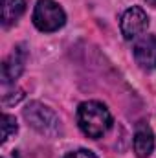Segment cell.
<instances>
[{
  "mask_svg": "<svg viewBox=\"0 0 156 158\" xmlns=\"http://www.w3.org/2000/svg\"><path fill=\"white\" fill-rule=\"evenodd\" d=\"M24 118L40 134H55V132H59V127H61L59 116L50 107L37 103V101L30 103L24 109Z\"/></svg>",
  "mask_w": 156,
  "mask_h": 158,
  "instance_id": "3957f363",
  "label": "cell"
},
{
  "mask_svg": "<svg viewBox=\"0 0 156 158\" xmlns=\"http://www.w3.org/2000/svg\"><path fill=\"white\" fill-rule=\"evenodd\" d=\"M26 9V0H2V24L11 26Z\"/></svg>",
  "mask_w": 156,
  "mask_h": 158,
  "instance_id": "ba28073f",
  "label": "cell"
},
{
  "mask_svg": "<svg viewBox=\"0 0 156 158\" xmlns=\"http://www.w3.org/2000/svg\"><path fill=\"white\" fill-rule=\"evenodd\" d=\"M64 158H97L92 151H88V149H79V151H72V153H68Z\"/></svg>",
  "mask_w": 156,
  "mask_h": 158,
  "instance_id": "30bf717a",
  "label": "cell"
},
{
  "mask_svg": "<svg viewBox=\"0 0 156 158\" xmlns=\"http://www.w3.org/2000/svg\"><path fill=\"white\" fill-rule=\"evenodd\" d=\"M26 59H28V50L24 44H18L2 64V83L4 85L13 83L22 74V70L26 66Z\"/></svg>",
  "mask_w": 156,
  "mask_h": 158,
  "instance_id": "5b68a950",
  "label": "cell"
},
{
  "mask_svg": "<svg viewBox=\"0 0 156 158\" xmlns=\"http://www.w3.org/2000/svg\"><path fill=\"white\" fill-rule=\"evenodd\" d=\"M2 158H20V156H18V153H17V151H13L11 155H4Z\"/></svg>",
  "mask_w": 156,
  "mask_h": 158,
  "instance_id": "8fae6325",
  "label": "cell"
},
{
  "mask_svg": "<svg viewBox=\"0 0 156 158\" xmlns=\"http://www.w3.org/2000/svg\"><path fill=\"white\" fill-rule=\"evenodd\" d=\"M121 33H123V37L125 39H134V37H138V35H142L145 30H147V26H149V17H147V13L142 9V7H129L125 13H123V17H121Z\"/></svg>",
  "mask_w": 156,
  "mask_h": 158,
  "instance_id": "277c9868",
  "label": "cell"
},
{
  "mask_svg": "<svg viewBox=\"0 0 156 158\" xmlns=\"http://www.w3.org/2000/svg\"><path fill=\"white\" fill-rule=\"evenodd\" d=\"M134 59L145 70L156 68V35H145L134 46Z\"/></svg>",
  "mask_w": 156,
  "mask_h": 158,
  "instance_id": "8992f818",
  "label": "cell"
},
{
  "mask_svg": "<svg viewBox=\"0 0 156 158\" xmlns=\"http://www.w3.org/2000/svg\"><path fill=\"white\" fill-rule=\"evenodd\" d=\"M147 4H151V6H156V0H145Z\"/></svg>",
  "mask_w": 156,
  "mask_h": 158,
  "instance_id": "7c38bea8",
  "label": "cell"
},
{
  "mask_svg": "<svg viewBox=\"0 0 156 158\" xmlns=\"http://www.w3.org/2000/svg\"><path fill=\"white\" fill-rule=\"evenodd\" d=\"M17 119L9 114H4L2 116V143H6L15 132H17Z\"/></svg>",
  "mask_w": 156,
  "mask_h": 158,
  "instance_id": "9c48e42d",
  "label": "cell"
},
{
  "mask_svg": "<svg viewBox=\"0 0 156 158\" xmlns=\"http://www.w3.org/2000/svg\"><path fill=\"white\" fill-rule=\"evenodd\" d=\"M154 149V136L153 131L147 123H138L136 132H134V153L138 158L151 156Z\"/></svg>",
  "mask_w": 156,
  "mask_h": 158,
  "instance_id": "52a82bcc",
  "label": "cell"
},
{
  "mask_svg": "<svg viewBox=\"0 0 156 158\" xmlns=\"http://www.w3.org/2000/svg\"><path fill=\"white\" fill-rule=\"evenodd\" d=\"M66 22V15L63 7L55 0H39L33 11V24L40 31L51 33L63 28Z\"/></svg>",
  "mask_w": 156,
  "mask_h": 158,
  "instance_id": "7a4b0ae2",
  "label": "cell"
},
{
  "mask_svg": "<svg viewBox=\"0 0 156 158\" xmlns=\"http://www.w3.org/2000/svg\"><path fill=\"white\" fill-rule=\"evenodd\" d=\"M77 123L88 138H101L112 127V116L103 103L84 101L77 109Z\"/></svg>",
  "mask_w": 156,
  "mask_h": 158,
  "instance_id": "6da1fadb",
  "label": "cell"
}]
</instances>
